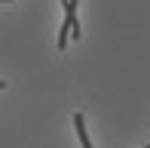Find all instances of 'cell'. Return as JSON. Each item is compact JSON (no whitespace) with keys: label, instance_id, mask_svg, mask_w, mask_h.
Returning <instances> with one entry per match:
<instances>
[{"label":"cell","instance_id":"cell-1","mask_svg":"<svg viewBox=\"0 0 150 148\" xmlns=\"http://www.w3.org/2000/svg\"><path fill=\"white\" fill-rule=\"evenodd\" d=\"M74 124H77V133H80V142H83V148H92L89 136H86V120H83V114H74Z\"/></svg>","mask_w":150,"mask_h":148},{"label":"cell","instance_id":"cell-2","mask_svg":"<svg viewBox=\"0 0 150 148\" xmlns=\"http://www.w3.org/2000/svg\"><path fill=\"white\" fill-rule=\"evenodd\" d=\"M144 148H150V145H144Z\"/></svg>","mask_w":150,"mask_h":148}]
</instances>
